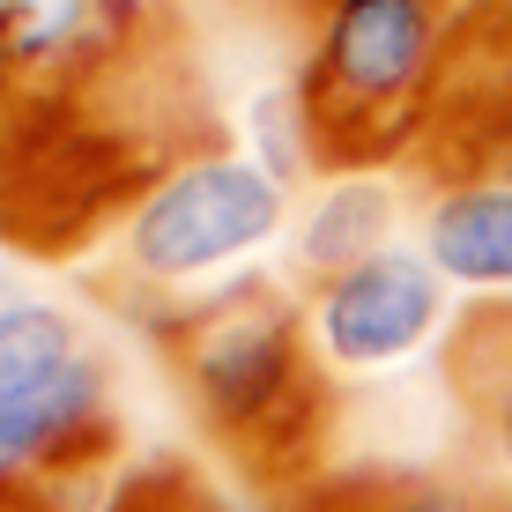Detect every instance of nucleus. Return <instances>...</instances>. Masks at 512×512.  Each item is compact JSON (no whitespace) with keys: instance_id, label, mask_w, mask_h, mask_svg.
I'll use <instances>...</instances> for the list:
<instances>
[{"instance_id":"nucleus-1","label":"nucleus","mask_w":512,"mask_h":512,"mask_svg":"<svg viewBox=\"0 0 512 512\" xmlns=\"http://www.w3.org/2000/svg\"><path fill=\"white\" fill-rule=\"evenodd\" d=\"M171 372H179L193 416L223 438V453L268 490H297L320 475L327 446V372L305 342L297 305L260 275L223 282L208 305L156 320Z\"/></svg>"},{"instance_id":"nucleus-2","label":"nucleus","mask_w":512,"mask_h":512,"mask_svg":"<svg viewBox=\"0 0 512 512\" xmlns=\"http://www.w3.org/2000/svg\"><path fill=\"white\" fill-rule=\"evenodd\" d=\"M461 23L468 0H327L312 67L297 82L305 141L320 149V164L357 171L416 149Z\"/></svg>"},{"instance_id":"nucleus-3","label":"nucleus","mask_w":512,"mask_h":512,"mask_svg":"<svg viewBox=\"0 0 512 512\" xmlns=\"http://www.w3.org/2000/svg\"><path fill=\"white\" fill-rule=\"evenodd\" d=\"M282 223V186L260 164L238 156H193L179 164L127 223V253L141 275H208L223 260L253 253L260 238H275Z\"/></svg>"},{"instance_id":"nucleus-4","label":"nucleus","mask_w":512,"mask_h":512,"mask_svg":"<svg viewBox=\"0 0 512 512\" xmlns=\"http://www.w3.org/2000/svg\"><path fill=\"white\" fill-rule=\"evenodd\" d=\"M112 446H119V416H112L104 364L90 349L0 409V483L8 475H38V483L82 490L97 461H112Z\"/></svg>"},{"instance_id":"nucleus-5","label":"nucleus","mask_w":512,"mask_h":512,"mask_svg":"<svg viewBox=\"0 0 512 512\" xmlns=\"http://www.w3.org/2000/svg\"><path fill=\"white\" fill-rule=\"evenodd\" d=\"M438 327V268L416 253H379L320 297V349L334 364H394Z\"/></svg>"},{"instance_id":"nucleus-6","label":"nucleus","mask_w":512,"mask_h":512,"mask_svg":"<svg viewBox=\"0 0 512 512\" xmlns=\"http://www.w3.org/2000/svg\"><path fill=\"white\" fill-rule=\"evenodd\" d=\"M446 379L483 423V438L512 461V305H475L461 312L446 342Z\"/></svg>"},{"instance_id":"nucleus-7","label":"nucleus","mask_w":512,"mask_h":512,"mask_svg":"<svg viewBox=\"0 0 512 512\" xmlns=\"http://www.w3.org/2000/svg\"><path fill=\"white\" fill-rule=\"evenodd\" d=\"M431 268L453 282H505L512 290V186L438 193L431 208Z\"/></svg>"},{"instance_id":"nucleus-8","label":"nucleus","mask_w":512,"mask_h":512,"mask_svg":"<svg viewBox=\"0 0 512 512\" xmlns=\"http://www.w3.org/2000/svg\"><path fill=\"white\" fill-rule=\"evenodd\" d=\"M386 193L379 186H342L327 208H312L305 223V268H320L342 282L349 268H364V260H379V231H386Z\"/></svg>"},{"instance_id":"nucleus-9","label":"nucleus","mask_w":512,"mask_h":512,"mask_svg":"<svg viewBox=\"0 0 512 512\" xmlns=\"http://www.w3.org/2000/svg\"><path fill=\"white\" fill-rule=\"evenodd\" d=\"M67 357H82L67 312H52V305H8V312H0V409H8L15 394H30L45 372H60Z\"/></svg>"},{"instance_id":"nucleus-10","label":"nucleus","mask_w":512,"mask_h":512,"mask_svg":"<svg viewBox=\"0 0 512 512\" xmlns=\"http://www.w3.org/2000/svg\"><path fill=\"white\" fill-rule=\"evenodd\" d=\"M97 512H231L208 490V475L193 468V461H179V453H164V461H149V468H134L127 483L112 490Z\"/></svg>"},{"instance_id":"nucleus-11","label":"nucleus","mask_w":512,"mask_h":512,"mask_svg":"<svg viewBox=\"0 0 512 512\" xmlns=\"http://www.w3.org/2000/svg\"><path fill=\"white\" fill-rule=\"evenodd\" d=\"M0 512H82V490L38 483V475H8L0 483Z\"/></svg>"},{"instance_id":"nucleus-12","label":"nucleus","mask_w":512,"mask_h":512,"mask_svg":"<svg viewBox=\"0 0 512 512\" xmlns=\"http://www.w3.org/2000/svg\"><path fill=\"white\" fill-rule=\"evenodd\" d=\"M468 23L483 30V38H498L512 52V0H468Z\"/></svg>"}]
</instances>
